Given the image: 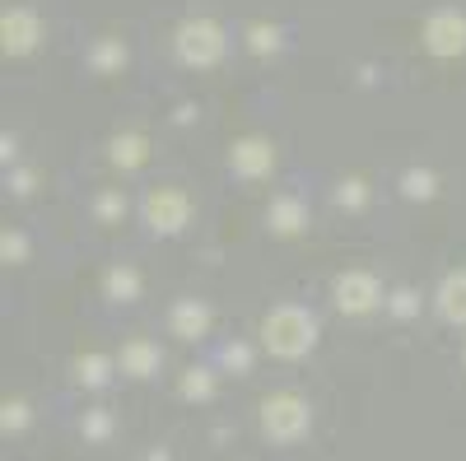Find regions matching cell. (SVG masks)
I'll return each instance as SVG.
<instances>
[{"label": "cell", "instance_id": "obj_1", "mask_svg": "<svg viewBox=\"0 0 466 461\" xmlns=\"http://www.w3.org/2000/svg\"><path fill=\"white\" fill-rule=\"evenodd\" d=\"M266 345L276 355H303L308 345H313V317L299 313V307H280V313H270Z\"/></svg>", "mask_w": 466, "mask_h": 461}, {"label": "cell", "instance_id": "obj_2", "mask_svg": "<svg viewBox=\"0 0 466 461\" xmlns=\"http://www.w3.org/2000/svg\"><path fill=\"white\" fill-rule=\"evenodd\" d=\"M177 56L187 65H215L224 56V33L210 19H191L177 28Z\"/></svg>", "mask_w": 466, "mask_h": 461}, {"label": "cell", "instance_id": "obj_3", "mask_svg": "<svg viewBox=\"0 0 466 461\" xmlns=\"http://www.w3.org/2000/svg\"><path fill=\"white\" fill-rule=\"evenodd\" d=\"M187 219H191V205L177 191H154V196H145V224H154L159 234H177V228H187Z\"/></svg>", "mask_w": 466, "mask_h": 461}, {"label": "cell", "instance_id": "obj_4", "mask_svg": "<svg viewBox=\"0 0 466 461\" xmlns=\"http://www.w3.org/2000/svg\"><path fill=\"white\" fill-rule=\"evenodd\" d=\"M424 43H430L434 56H457V52H466V19H461L457 10L434 15L430 28H424Z\"/></svg>", "mask_w": 466, "mask_h": 461}, {"label": "cell", "instance_id": "obj_5", "mask_svg": "<svg viewBox=\"0 0 466 461\" xmlns=\"http://www.w3.org/2000/svg\"><path fill=\"white\" fill-rule=\"evenodd\" d=\"M336 298H340L345 313H369V307L378 303V280H373V276H360V271H350V276H340Z\"/></svg>", "mask_w": 466, "mask_h": 461}, {"label": "cell", "instance_id": "obj_6", "mask_svg": "<svg viewBox=\"0 0 466 461\" xmlns=\"http://www.w3.org/2000/svg\"><path fill=\"white\" fill-rule=\"evenodd\" d=\"M37 37H43V28H37V19H28V15H5V47L19 56V52H33L37 47Z\"/></svg>", "mask_w": 466, "mask_h": 461}, {"label": "cell", "instance_id": "obj_7", "mask_svg": "<svg viewBox=\"0 0 466 461\" xmlns=\"http://www.w3.org/2000/svg\"><path fill=\"white\" fill-rule=\"evenodd\" d=\"M233 168H238L243 177H261L270 168V145L266 140H243L238 149H233Z\"/></svg>", "mask_w": 466, "mask_h": 461}, {"label": "cell", "instance_id": "obj_8", "mask_svg": "<svg viewBox=\"0 0 466 461\" xmlns=\"http://www.w3.org/2000/svg\"><path fill=\"white\" fill-rule=\"evenodd\" d=\"M439 313L448 322H466V276H448L439 285Z\"/></svg>", "mask_w": 466, "mask_h": 461}, {"label": "cell", "instance_id": "obj_9", "mask_svg": "<svg viewBox=\"0 0 466 461\" xmlns=\"http://www.w3.org/2000/svg\"><path fill=\"white\" fill-rule=\"evenodd\" d=\"M270 224H276V234H299V228L308 224V210L294 196H285V201L270 205Z\"/></svg>", "mask_w": 466, "mask_h": 461}, {"label": "cell", "instance_id": "obj_10", "mask_svg": "<svg viewBox=\"0 0 466 461\" xmlns=\"http://www.w3.org/2000/svg\"><path fill=\"white\" fill-rule=\"evenodd\" d=\"M206 317H210V313H206L201 303H177V307H173V331H177V336H197V331L206 326Z\"/></svg>", "mask_w": 466, "mask_h": 461}, {"label": "cell", "instance_id": "obj_11", "mask_svg": "<svg viewBox=\"0 0 466 461\" xmlns=\"http://www.w3.org/2000/svg\"><path fill=\"white\" fill-rule=\"evenodd\" d=\"M112 159H116V164H127V168H136V164H140V140H136V135L112 140Z\"/></svg>", "mask_w": 466, "mask_h": 461}, {"label": "cell", "instance_id": "obj_12", "mask_svg": "<svg viewBox=\"0 0 466 461\" xmlns=\"http://www.w3.org/2000/svg\"><path fill=\"white\" fill-rule=\"evenodd\" d=\"M276 47V28H252V52H270Z\"/></svg>", "mask_w": 466, "mask_h": 461}, {"label": "cell", "instance_id": "obj_13", "mask_svg": "<svg viewBox=\"0 0 466 461\" xmlns=\"http://www.w3.org/2000/svg\"><path fill=\"white\" fill-rule=\"evenodd\" d=\"M410 191H415V196H430V177H424V173H406V196H410Z\"/></svg>", "mask_w": 466, "mask_h": 461}, {"label": "cell", "instance_id": "obj_14", "mask_svg": "<svg viewBox=\"0 0 466 461\" xmlns=\"http://www.w3.org/2000/svg\"><path fill=\"white\" fill-rule=\"evenodd\" d=\"M98 215L103 219H116V215H122V196H103L98 201Z\"/></svg>", "mask_w": 466, "mask_h": 461}, {"label": "cell", "instance_id": "obj_15", "mask_svg": "<svg viewBox=\"0 0 466 461\" xmlns=\"http://www.w3.org/2000/svg\"><path fill=\"white\" fill-rule=\"evenodd\" d=\"M98 61H103V65H107V61L116 65V61H122V47H98Z\"/></svg>", "mask_w": 466, "mask_h": 461}]
</instances>
